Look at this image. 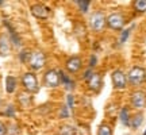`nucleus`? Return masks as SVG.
<instances>
[{
	"instance_id": "f257e3e1",
	"label": "nucleus",
	"mask_w": 146,
	"mask_h": 135,
	"mask_svg": "<svg viewBox=\"0 0 146 135\" xmlns=\"http://www.w3.org/2000/svg\"><path fill=\"white\" fill-rule=\"evenodd\" d=\"M146 80V70L141 66H134L130 69L129 76H127V81L131 85H141L145 83Z\"/></svg>"
},
{
	"instance_id": "f03ea898",
	"label": "nucleus",
	"mask_w": 146,
	"mask_h": 135,
	"mask_svg": "<svg viewBox=\"0 0 146 135\" xmlns=\"http://www.w3.org/2000/svg\"><path fill=\"white\" fill-rule=\"evenodd\" d=\"M27 62H29V65H30V68H31L33 70H39L41 68L45 66V64H46V57H45V54L42 52L36 50V52L30 53Z\"/></svg>"
},
{
	"instance_id": "7ed1b4c3",
	"label": "nucleus",
	"mask_w": 146,
	"mask_h": 135,
	"mask_svg": "<svg viewBox=\"0 0 146 135\" xmlns=\"http://www.w3.org/2000/svg\"><path fill=\"white\" fill-rule=\"evenodd\" d=\"M22 83H23V87L27 92H30V93L38 92V80H36L34 73H25L23 77H22Z\"/></svg>"
},
{
	"instance_id": "20e7f679",
	"label": "nucleus",
	"mask_w": 146,
	"mask_h": 135,
	"mask_svg": "<svg viewBox=\"0 0 146 135\" xmlns=\"http://www.w3.org/2000/svg\"><path fill=\"white\" fill-rule=\"evenodd\" d=\"M107 26L112 30H122L125 26V16L120 12H112L107 16Z\"/></svg>"
},
{
	"instance_id": "39448f33",
	"label": "nucleus",
	"mask_w": 146,
	"mask_h": 135,
	"mask_svg": "<svg viewBox=\"0 0 146 135\" xmlns=\"http://www.w3.org/2000/svg\"><path fill=\"white\" fill-rule=\"evenodd\" d=\"M43 83L49 88H56L61 83V76L57 70H47L43 76Z\"/></svg>"
},
{
	"instance_id": "423d86ee",
	"label": "nucleus",
	"mask_w": 146,
	"mask_h": 135,
	"mask_svg": "<svg viewBox=\"0 0 146 135\" xmlns=\"http://www.w3.org/2000/svg\"><path fill=\"white\" fill-rule=\"evenodd\" d=\"M89 24L94 28L95 31H100L103 30V27L106 26V18L102 12H95L89 18Z\"/></svg>"
},
{
	"instance_id": "0eeeda50",
	"label": "nucleus",
	"mask_w": 146,
	"mask_h": 135,
	"mask_svg": "<svg viewBox=\"0 0 146 135\" xmlns=\"http://www.w3.org/2000/svg\"><path fill=\"white\" fill-rule=\"evenodd\" d=\"M112 84H114L115 89H125L127 85V77L122 70H114L112 72Z\"/></svg>"
},
{
	"instance_id": "6e6552de",
	"label": "nucleus",
	"mask_w": 146,
	"mask_h": 135,
	"mask_svg": "<svg viewBox=\"0 0 146 135\" xmlns=\"http://www.w3.org/2000/svg\"><path fill=\"white\" fill-rule=\"evenodd\" d=\"M31 14L38 19H46L50 15V10L45 4H34L31 7Z\"/></svg>"
},
{
	"instance_id": "1a4fd4ad",
	"label": "nucleus",
	"mask_w": 146,
	"mask_h": 135,
	"mask_svg": "<svg viewBox=\"0 0 146 135\" xmlns=\"http://www.w3.org/2000/svg\"><path fill=\"white\" fill-rule=\"evenodd\" d=\"M131 104H133V107H135V108H138V109L143 108L146 105L145 92H142V91H135L134 93L131 95Z\"/></svg>"
},
{
	"instance_id": "9d476101",
	"label": "nucleus",
	"mask_w": 146,
	"mask_h": 135,
	"mask_svg": "<svg viewBox=\"0 0 146 135\" xmlns=\"http://www.w3.org/2000/svg\"><path fill=\"white\" fill-rule=\"evenodd\" d=\"M66 70L70 73H77L80 69H81V60H80V57H77V56H74V57H70L66 61Z\"/></svg>"
},
{
	"instance_id": "9b49d317",
	"label": "nucleus",
	"mask_w": 146,
	"mask_h": 135,
	"mask_svg": "<svg viewBox=\"0 0 146 135\" xmlns=\"http://www.w3.org/2000/svg\"><path fill=\"white\" fill-rule=\"evenodd\" d=\"M11 52L10 41L4 34H0V57H7Z\"/></svg>"
},
{
	"instance_id": "f8f14e48",
	"label": "nucleus",
	"mask_w": 146,
	"mask_h": 135,
	"mask_svg": "<svg viewBox=\"0 0 146 135\" xmlns=\"http://www.w3.org/2000/svg\"><path fill=\"white\" fill-rule=\"evenodd\" d=\"M87 83H88L89 89H92V91L98 92L102 88V77H100V74H98V73H94Z\"/></svg>"
},
{
	"instance_id": "ddd939ff",
	"label": "nucleus",
	"mask_w": 146,
	"mask_h": 135,
	"mask_svg": "<svg viewBox=\"0 0 146 135\" xmlns=\"http://www.w3.org/2000/svg\"><path fill=\"white\" fill-rule=\"evenodd\" d=\"M16 89V80L12 76H8L5 78V91L7 93H14Z\"/></svg>"
},
{
	"instance_id": "4468645a",
	"label": "nucleus",
	"mask_w": 146,
	"mask_h": 135,
	"mask_svg": "<svg viewBox=\"0 0 146 135\" xmlns=\"http://www.w3.org/2000/svg\"><path fill=\"white\" fill-rule=\"evenodd\" d=\"M142 120H143V115L142 114H137L133 119H130V126L133 128H138L142 124Z\"/></svg>"
},
{
	"instance_id": "2eb2a0df",
	"label": "nucleus",
	"mask_w": 146,
	"mask_h": 135,
	"mask_svg": "<svg viewBox=\"0 0 146 135\" xmlns=\"http://www.w3.org/2000/svg\"><path fill=\"white\" fill-rule=\"evenodd\" d=\"M120 122L125 126H130V115H129V109L126 107L120 111Z\"/></svg>"
},
{
	"instance_id": "dca6fc26",
	"label": "nucleus",
	"mask_w": 146,
	"mask_h": 135,
	"mask_svg": "<svg viewBox=\"0 0 146 135\" xmlns=\"http://www.w3.org/2000/svg\"><path fill=\"white\" fill-rule=\"evenodd\" d=\"M58 135H76V130L73 128L72 126L65 124V126H62V127L60 128Z\"/></svg>"
},
{
	"instance_id": "f3484780",
	"label": "nucleus",
	"mask_w": 146,
	"mask_h": 135,
	"mask_svg": "<svg viewBox=\"0 0 146 135\" xmlns=\"http://www.w3.org/2000/svg\"><path fill=\"white\" fill-rule=\"evenodd\" d=\"M98 135H112V130L108 124H100L98 128Z\"/></svg>"
},
{
	"instance_id": "a211bd4d",
	"label": "nucleus",
	"mask_w": 146,
	"mask_h": 135,
	"mask_svg": "<svg viewBox=\"0 0 146 135\" xmlns=\"http://www.w3.org/2000/svg\"><path fill=\"white\" fill-rule=\"evenodd\" d=\"M60 76H61V81L65 84V87H66L68 89H70V88H73V87H74V83H73L72 80H70V78H69L65 73L61 72V73H60Z\"/></svg>"
},
{
	"instance_id": "6ab92c4d",
	"label": "nucleus",
	"mask_w": 146,
	"mask_h": 135,
	"mask_svg": "<svg viewBox=\"0 0 146 135\" xmlns=\"http://www.w3.org/2000/svg\"><path fill=\"white\" fill-rule=\"evenodd\" d=\"M134 8L138 12H145L146 11V0H137L134 1Z\"/></svg>"
},
{
	"instance_id": "aec40b11",
	"label": "nucleus",
	"mask_w": 146,
	"mask_h": 135,
	"mask_svg": "<svg viewBox=\"0 0 146 135\" xmlns=\"http://www.w3.org/2000/svg\"><path fill=\"white\" fill-rule=\"evenodd\" d=\"M76 3L78 4L80 10L83 11V12H87V11H88V7H89V1H88V0H77Z\"/></svg>"
},
{
	"instance_id": "412c9836",
	"label": "nucleus",
	"mask_w": 146,
	"mask_h": 135,
	"mask_svg": "<svg viewBox=\"0 0 146 135\" xmlns=\"http://www.w3.org/2000/svg\"><path fill=\"white\" fill-rule=\"evenodd\" d=\"M131 28H127V30H125V31L122 32V36H120V43H123V42H126V39L129 38V34H130Z\"/></svg>"
},
{
	"instance_id": "4be33fe9",
	"label": "nucleus",
	"mask_w": 146,
	"mask_h": 135,
	"mask_svg": "<svg viewBox=\"0 0 146 135\" xmlns=\"http://www.w3.org/2000/svg\"><path fill=\"white\" fill-rule=\"evenodd\" d=\"M7 134V128H5V126L0 122V135H5Z\"/></svg>"
},
{
	"instance_id": "5701e85b",
	"label": "nucleus",
	"mask_w": 146,
	"mask_h": 135,
	"mask_svg": "<svg viewBox=\"0 0 146 135\" xmlns=\"http://www.w3.org/2000/svg\"><path fill=\"white\" fill-rule=\"evenodd\" d=\"M68 105L72 108L73 107V96L72 95H68Z\"/></svg>"
},
{
	"instance_id": "b1692460",
	"label": "nucleus",
	"mask_w": 146,
	"mask_h": 135,
	"mask_svg": "<svg viewBox=\"0 0 146 135\" xmlns=\"http://www.w3.org/2000/svg\"><path fill=\"white\" fill-rule=\"evenodd\" d=\"M95 64H96V57H95V56H92V57H91V64H89V68L92 69Z\"/></svg>"
},
{
	"instance_id": "393cba45",
	"label": "nucleus",
	"mask_w": 146,
	"mask_h": 135,
	"mask_svg": "<svg viewBox=\"0 0 146 135\" xmlns=\"http://www.w3.org/2000/svg\"><path fill=\"white\" fill-rule=\"evenodd\" d=\"M61 116H62V118H66V116H69V112L66 111V108L62 109V112H61Z\"/></svg>"
},
{
	"instance_id": "a878e982",
	"label": "nucleus",
	"mask_w": 146,
	"mask_h": 135,
	"mask_svg": "<svg viewBox=\"0 0 146 135\" xmlns=\"http://www.w3.org/2000/svg\"><path fill=\"white\" fill-rule=\"evenodd\" d=\"M3 3H4V1H1V0H0V5H1V4H3Z\"/></svg>"
},
{
	"instance_id": "bb28decb",
	"label": "nucleus",
	"mask_w": 146,
	"mask_h": 135,
	"mask_svg": "<svg viewBox=\"0 0 146 135\" xmlns=\"http://www.w3.org/2000/svg\"><path fill=\"white\" fill-rule=\"evenodd\" d=\"M143 135H146V130H145V132H143Z\"/></svg>"
}]
</instances>
